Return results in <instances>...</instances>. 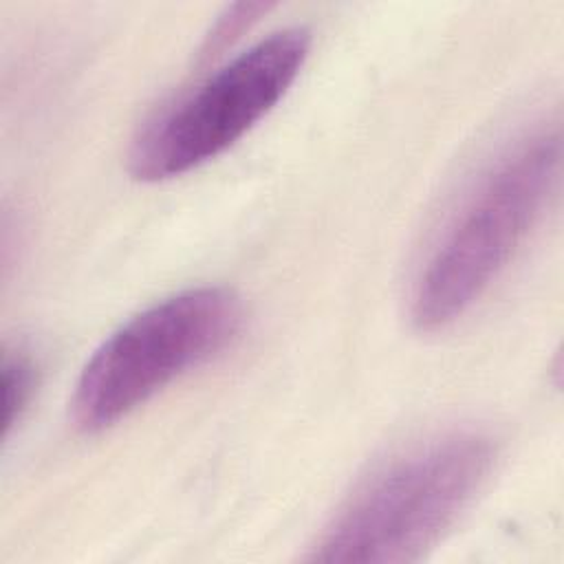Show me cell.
<instances>
[{
	"label": "cell",
	"instance_id": "1",
	"mask_svg": "<svg viewBox=\"0 0 564 564\" xmlns=\"http://www.w3.org/2000/svg\"><path fill=\"white\" fill-rule=\"evenodd\" d=\"M560 163V132L542 128L476 178L414 278L410 317L419 330L445 328L480 300L542 218Z\"/></svg>",
	"mask_w": 564,
	"mask_h": 564
},
{
	"label": "cell",
	"instance_id": "2",
	"mask_svg": "<svg viewBox=\"0 0 564 564\" xmlns=\"http://www.w3.org/2000/svg\"><path fill=\"white\" fill-rule=\"evenodd\" d=\"M494 465V443L474 430L423 441L377 467L335 511L311 562H414L456 524Z\"/></svg>",
	"mask_w": 564,
	"mask_h": 564
},
{
	"label": "cell",
	"instance_id": "3",
	"mask_svg": "<svg viewBox=\"0 0 564 564\" xmlns=\"http://www.w3.org/2000/svg\"><path fill=\"white\" fill-rule=\"evenodd\" d=\"M242 328L240 297L225 286L174 293L121 324L86 361L70 399L73 421L101 432L167 383L220 355Z\"/></svg>",
	"mask_w": 564,
	"mask_h": 564
},
{
	"label": "cell",
	"instance_id": "4",
	"mask_svg": "<svg viewBox=\"0 0 564 564\" xmlns=\"http://www.w3.org/2000/svg\"><path fill=\"white\" fill-rule=\"evenodd\" d=\"M308 51L311 33L289 26L227 59L143 126L130 148L132 176L156 183L223 154L289 93Z\"/></svg>",
	"mask_w": 564,
	"mask_h": 564
},
{
	"label": "cell",
	"instance_id": "5",
	"mask_svg": "<svg viewBox=\"0 0 564 564\" xmlns=\"http://www.w3.org/2000/svg\"><path fill=\"white\" fill-rule=\"evenodd\" d=\"M2 388H4V414L2 427L9 436L11 427L22 419L35 390V368L24 355H4L2 359Z\"/></svg>",
	"mask_w": 564,
	"mask_h": 564
}]
</instances>
